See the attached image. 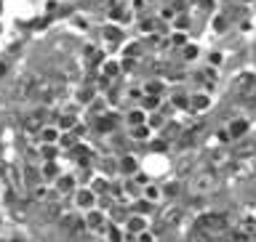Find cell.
Segmentation results:
<instances>
[{"instance_id":"1","label":"cell","mask_w":256,"mask_h":242,"mask_svg":"<svg viewBox=\"0 0 256 242\" xmlns=\"http://www.w3.org/2000/svg\"><path fill=\"white\" fill-rule=\"evenodd\" d=\"M219 189V173L211 171V168H203V171H195L187 181V192L190 195H211V192Z\"/></svg>"},{"instance_id":"2","label":"cell","mask_w":256,"mask_h":242,"mask_svg":"<svg viewBox=\"0 0 256 242\" xmlns=\"http://www.w3.org/2000/svg\"><path fill=\"white\" fill-rule=\"evenodd\" d=\"M195 229H200L208 237H219V235H227L230 221H227V216H224V213H203L195 221Z\"/></svg>"},{"instance_id":"3","label":"cell","mask_w":256,"mask_h":242,"mask_svg":"<svg viewBox=\"0 0 256 242\" xmlns=\"http://www.w3.org/2000/svg\"><path fill=\"white\" fill-rule=\"evenodd\" d=\"M230 173H232V179H235V181L254 179V176H256V155H248V157H235V163H232Z\"/></svg>"},{"instance_id":"4","label":"cell","mask_w":256,"mask_h":242,"mask_svg":"<svg viewBox=\"0 0 256 242\" xmlns=\"http://www.w3.org/2000/svg\"><path fill=\"white\" fill-rule=\"evenodd\" d=\"M232 91L238 96H254L256 93V75L251 72H243V75H238L232 80Z\"/></svg>"},{"instance_id":"5","label":"cell","mask_w":256,"mask_h":242,"mask_svg":"<svg viewBox=\"0 0 256 242\" xmlns=\"http://www.w3.org/2000/svg\"><path fill=\"white\" fill-rule=\"evenodd\" d=\"M232 237L235 240H256V219H238L232 227Z\"/></svg>"},{"instance_id":"6","label":"cell","mask_w":256,"mask_h":242,"mask_svg":"<svg viewBox=\"0 0 256 242\" xmlns=\"http://www.w3.org/2000/svg\"><path fill=\"white\" fill-rule=\"evenodd\" d=\"M179 221H182V208H179V205H168V208H163V211H160V216H158V227H160V229H171V227H176Z\"/></svg>"},{"instance_id":"7","label":"cell","mask_w":256,"mask_h":242,"mask_svg":"<svg viewBox=\"0 0 256 242\" xmlns=\"http://www.w3.org/2000/svg\"><path fill=\"white\" fill-rule=\"evenodd\" d=\"M86 224H88V229H91V232H102L104 227H107V216H104L102 211H91V213H88V219H86Z\"/></svg>"},{"instance_id":"8","label":"cell","mask_w":256,"mask_h":242,"mask_svg":"<svg viewBox=\"0 0 256 242\" xmlns=\"http://www.w3.org/2000/svg\"><path fill=\"white\" fill-rule=\"evenodd\" d=\"M24 128H27V131H43L46 128V117H43V112H35V115H30L27 120H24Z\"/></svg>"},{"instance_id":"9","label":"cell","mask_w":256,"mask_h":242,"mask_svg":"<svg viewBox=\"0 0 256 242\" xmlns=\"http://www.w3.org/2000/svg\"><path fill=\"white\" fill-rule=\"evenodd\" d=\"M246 131H248V123H246V120H232L230 128H227V133L232 136V139H240V136H246Z\"/></svg>"},{"instance_id":"10","label":"cell","mask_w":256,"mask_h":242,"mask_svg":"<svg viewBox=\"0 0 256 242\" xmlns=\"http://www.w3.org/2000/svg\"><path fill=\"white\" fill-rule=\"evenodd\" d=\"M94 192H88V189H80L78 192V200H75V203L80 205V208H94Z\"/></svg>"},{"instance_id":"11","label":"cell","mask_w":256,"mask_h":242,"mask_svg":"<svg viewBox=\"0 0 256 242\" xmlns=\"http://www.w3.org/2000/svg\"><path fill=\"white\" fill-rule=\"evenodd\" d=\"M190 104H192V109H206L208 107V99H206V96H192Z\"/></svg>"},{"instance_id":"12","label":"cell","mask_w":256,"mask_h":242,"mask_svg":"<svg viewBox=\"0 0 256 242\" xmlns=\"http://www.w3.org/2000/svg\"><path fill=\"white\" fill-rule=\"evenodd\" d=\"M40 133H43V141H56V139H59V131H56V128H48V125Z\"/></svg>"},{"instance_id":"13","label":"cell","mask_w":256,"mask_h":242,"mask_svg":"<svg viewBox=\"0 0 256 242\" xmlns=\"http://www.w3.org/2000/svg\"><path fill=\"white\" fill-rule=\"evenodd\" d=\"M72 184H75V181H72L70 176H62V179L56 181V187H59V192H70V189H72Z\"/></svg>"},{"instance_id":"14","label":"cell","mask_w":256,"mask_h":242,"mask_svg":"<svg viewBox=\"0 0 256 242\" xmlns=\"http://www.w3.org/2000/svg\"><path fill=\"white\" fill-rule=\"evenodd\" d=\"M240 219H256V205H243L240 208Z\"/></svg>"},{"instance_id":"15","label":"cell","mask_w":256,"mask_h":242,"mask_svg":"<svg viewBox=\"0 0 256 242\" xmlns=\"http://www.w3.org/2000/svg\"><path fill=\"white\" fill-rule=\"evenodd\" d=\"M128 120H131V125H142L144 123V112H134V115H128Z\"/></svg>"},{"instance_id":"16","label":"cell","mask_w":256,"mask_h":242,"mask_svg":"<svg viewBox=\"0 0 256 242\" xmlns=\"http://www.w3.org/2000/svg\"><path fill=\"white\" fill-rule=\"evenodd\" d=\"M128 229H131V232H144V221L142 219H134L131 224H128Z\"/></svg>"},{"instance_id":"17","label":"cell","mask_w":256,"mask_h":242,"mask_svg":"<svg viewBox=\"0 0 256 242\" xmlns=\"http://www.w3.org/2000/svg\"><path fill=\"white\" fill-rule=\"evenodd\" d=\"M136 242H155V237H152L150 232H139V235H136Z\"/></svg>"},{"instance_id":"18","label":"cell","mask_w":256,"mask_h":242,"mask_svg":"<svg viewBox=\"0 0 256 242\" xmlns=\"http://www.w3.org/2000/svg\"><path fill=\"white\" fill-rule=\"evenodd\" d=\"M131 133L136 136V139H147V136H150V133H147V128H134Z\"/></svg>"},{"instance_id":"19","label":"cell","mask_w":256,"mask_h":242,"mask_svg":"<svg viewBox=\"0 0 256 242\" xmlns=\"http://www.w3.org/2000/svg\"><path fill=\"white\" fill-rule=\"evenodd\" d=\"M158 197H160V189L150 187V189H147V200H158Z\"/></svg>"},{"instance_id":"20","label":"cell","mask_w":256,"mask_h":242,"mask_svg":"<svg viewBox=\"0 0 256 242\" xmlns=\"http://www.w3.org/2000/svg\"><path fill=\"white\" fill-rule=\"evenodd\" d=\"M208 242H232L227 235H219V237H211V240H208Z\"/></svg>"}]
</instances>
